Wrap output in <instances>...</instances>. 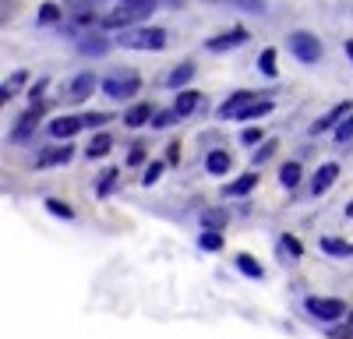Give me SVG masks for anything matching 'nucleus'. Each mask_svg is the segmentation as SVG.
Listing matches in <instances>:
<instances>
[{"label":"nucleus","mask_w":353,"mask_h":339,"mask_svg":"<svg viewBox=\"0 0 353 339\" xmlns=\"http://www.w3.org/2000/svg\"><path fill=\"white\" fill-rule=\"evenodd\" d=\"M117 43H121L124 50H163L166 46V28L159 25H134V28H124L121 36H117Z\"/></svg>","instance_id":"nucleus-1"},{"label":"nucleus","mask_w":353,"mask_h":339,"mask_svg":"<svg viewBox=\"0 0 353 339\" xmlns=\"http://www.w3.org/2000/svg\"><path fill=\"white\" fill-rule=\"evenodd\" d=\"M156 8H141V4H117L110 14H103V28H121V32H124V28H134V21H145V18H149Z\"/></svg>","instance_id":"nucleus-2"},{"label":"nucleus","mask_w":353,"mask_h":339,"mask_svg":"<svg viewBox=\"0 0 353 339\" xmlns=\"http://www.w3.org/2000/svg\"><path fill=\"white\" fill-rule=\"evenodd\" d=\"M286 46H290V53L297 56L301 64H318L321 61V39L314 32H290Z\"/></svg>","instance_id":"nucleus-3"},{"label":"nucleus","mask_w":353,"mask_h":339,"mask_svg":"<svg viewBox=\"0 0 353 339\" xmlns=\"http://www.w3.org/2000/svg\"><path fill=\"white\" fill-rule=\"evenodd\" d=\"M138 89H141V78L134 71H117V74L103 78V92L110 99H131Z\"/></svg>","instance_id":"nucleus-4"},{"label":"nucleus","mask_w":353,"mask_h":339,"mask_svg":"<svg viewBox=\"0 0 353 339\" xmlns=\"http://www.w3.org/2000/svg\"><path fill=\"white\" fill-rule=\"evenodd\" d=\"M307 315H314L318 322H336L346 315V300L339 297H307Z\"/></svg>","instance_id":"nucleus-5"},{"label":"nucleus","mask_w":353,"mask_h":339,"mask_svg":"<svg viewBox=\"0 0 353 339\" xmlns=\"http://www.w3.org/2000/svg\"><path fill=\"white\" fill-rule=\"evenodd\" d=\"M43 113H46L43 103H36L32 110H25V113H21L18 124H14V131H11V141H14V145H25V141L36 134V127H39V121H43Z\"/></svg>","instance_id":"nucleus-6"},{"label":"nucleus","mask_w":353,"mask_h":339,"mask_svg":"<svg viewBox=\"0 0 353 339\" xmlns=\"http://www.w3.org/2000/svg\"><path fill=\"white\" fill-rule=\"evenodd\" d=\"M96 89H103V81H99L92 71H81V74H74V78H71L68 92H64V99H71V103H85V99L92 96Z\"/></svg>","instance_id":"nucleus-7"},{"label":"nucleus","mask_w":353,"mask_h":339,"mask_svg":"<svg viewBox=\"0 0 353 339\" xmlns=\"http://www.w3.org/2000/svg\"><path fill=\"white\" fill-rule=\"evenodd\" d=\"M71 159H74V145H71V141H61V145H46V149H39L36 166H39V170H50V166H68Z\"/></svg>","instance_id":"nucleus-8"},{"label":"nucleus","mask_w":353,"mask_h":339,"mask_svg":"<svg viewBox=\"0 0 353 339\" xmlns=\"http://www.w3.org/2000/svg\"><path fill=\"white\" fill-rule=\"evenodd\" d=\"M350 113H353V103H350V99H346V103H336V106L325 113V117H318V121L311 124V134H325L329 127L336 131V127H339V124L350 117Z\"/></svg>","instance_id":"nucleus-9"},{"label":"nucleus","mask_w":353,"mask_h":339,"mask_svg":"<svg viewBox=\"0 0 353 339\" xmlns=\"http://www.w3.org/2000/svg\"><path fill=\"white\" fill-rule=\"evenodd\" d=\"M244 43H248V28H230V32H223V36L205 39V50L209 53H226V50H237Z\"/></svg>","instance_id":"nucleus-10"},{"label":"nucleus","mask_w":353,"mask_h":339,"mask_svg":"<svg viewBox=\"0 0 353 339\" xmlns=\"http://www.w3.org/2000/svg\"><path fill=\"white\" fill-rule=\"evenodd\" d=\"M336 181H339V163H321V166L314 170V177H311V194H314V198L325 194Z\"/></svg>","instance_id":"nucleus-11"},{"label":"nucleus","mask_w":353,"mask_h":339,"mask_svg":"<svg viewBox=\"0 0 353 339\" xmlns=\"http://www.w3.org/2000/svg\"><path fill=\"white\" fill-rule=\"evenodd\" d=\"M254 99H258L254 92H233V96L223 99V106L216 110V117H219V121H237V113H241L248 103H254Z\"/></svg>","instance_id":"nucleus-12"},{"label":"nucleus","mask_w":353,"mask_h":339,"mask_svg":"<svg viewBox=\"0 0 353 339\" xmlns=\"http://www.w3.org/2000/svg\"><path fill=\"white\" fill-rule=\"evenodd\" d=\"M81 127H85L81 117H57V121H50V134H53L57 141H71Z\"/></svg>","instance_id":"nucleus-13"},{"label":"nucleus","mask_w":353,"mask_h":339,"mask_svg":"<svg viewBox=\"0 0 353 339\" xmlns=\"http://www.w3.org/2000/svg\"><path fill=\"white\" fill-rule=\"evenodd\" d=\"M110 50V43H106V36H99V32H85L81 39H78V53L81 56H103Z\"/></svg>","instance_id":"nucleus-14"},{"label":"nucleus","mask_w":353,"mask_h":339,"mask_svg":"<svg viewBox=\"0 0 353 339\" xmlns=\"http://www.w3.org/2000/svg\"><path fill=\"white\" fill-rule=\"evenodd\" d=\"M254 187H258V174H241L233 184L223 187V198H248Z\"/></svg>","instance_id":"nucleus-15"},{"label":"nucleus","mask_w":353,"mask_h":339,"mask_svg":"<svg viewBox=\"0 0 353 339\" xmlns=\"http://www.w3.org/2000/svg\"><path fill=\"white\" fill-rule=\"evenodd\" d=\"M201 106V92H194V89H184V92H176V103H173V110H176V117H191V113Z\"/></svg>","instance_id":"nucleus-16"},{"label":"nucleus","mask_w":353,"mask_h":339,"mask_svg":"<svg viewBox=\"0 0 353 339\" xmlns=\"http://www.w3.org/2000/svg\"><path fill=\"white\" fill-rule=\"evenodd\" d=\"M230 166H233V159H230V152H226V149H212V152H205V170H209V174L223 177V174H230Z\"/></svg>","instance_id":"nucleus-17"},{"label":"nucleus","mask_w":353,"mask_h":339,"mask_svg":"<svg viewBox=\"0 0 353 339\" xmlns=\"http://www.w3.org/2000/svg\"><path fill=\"white\" fill-rule=\"evenodd\" d=\"M318 247L329 254V258H353V244L350 240H339V237H321Z\"/></svg>","instance_id":"nucleus-18"},{"label":"nucleus","mask_w":353,"mask_h":339,"mask_svg":"<svg viewBox=\"0 0 353 339\" xmlns=\"http://www.w3.org/2000/svg\"><path fill=\"white\" fill-rule=\"evenodd\" d=\"M152 117H156L152 103H138V106H131V110L124 113V124H128V127H141V124H152Z\"/></svg>","instance_id":"nucleus-19"},{"label":"nucleus","mask_w":353,"mask_h":339,"mask_svg":"<svg viewBox=\"0 0 353 339\" xmlns=\"http://www.w3.org/2000/svg\"><path fill=\"white\" fill-rule=\"evenodd\" d=\"M191 78H194V64H191V61H184V64H176V68L166 74V89H173V92H176V89H184V85H188Z\"/></svg>","instance_id":"nucleus-20"},{"label":"nucleus","mask_w":353,"mask_h":339,"mask_svg":"<svg viewBox=\"0 0 353 339\" xmlns=\"http://www.w3.org/2000/svg\"><path fill=\"white\" fill-rule=\"evenodd\" d=\"M301 177H304V166H301V163H293V159H290V163H283V166H279V184H283L286 191L297 187V184H301Z\"/></svg>","instance_id":"nucleus-21"},{"label":"nucleus","mask_w":353,"mask_h":339,"mask_svg":"<svg viewBox=\"0 0 353 339\" xmlns=\"http://www.w3.org/2000/svg\"><path fill=\"white\" fill-rule=\"evenodd\" d=\"M269 113H272V99H254L237 113V121H258V117H269Z\"/></svg>","instance_id":"nucleus-22"},{"label":"nucleus","mask_w":353,"mask_h":339,"mask_svg":"<svg viewBox=\"0 0 353 339\" xmlns=\"http://www.w3.org/2000/svg\"><path fill=\"white\" fill-rule=\"evenodd\" d=\"M226 223H230V212L226 209H205L201 212V230H216L219 234Z\"/></svg>","instance_id":"nucleus-23"},{"label":"nucleus","mask_w":353,"mask_h":339,"mask_svg":"<svg viewBox=\"0 0 353 339\" xmlns=\"http://www.w3.org/2000/svg\"><path fill=\"white\" fill-rule=\"evenodd\" d=\"M110 149H113V138H110V134H96L92 141H88L85 156H88V159H103V156H106Z\"/></svg>","instance_id":"nucleus-24"},{"label":"nucleus","mask_w":353,"mask_h":339,"mask_svg":"<svg viewBox=\"0 0 353 339\" xmlns=\"http://www.w3.org/2000/svg\"><path fill=\"white\" fill-rule=\"evenodd\" d=\"M117 177H121V170H117V166L103 170V177H99V184H96V198H110L113 187H117Z\"/></svg>","instance_id":"nucleus-25"},{"label":"nucleus","mask_w":353,"mask_h":339,"mask_svg":"<svg viewBox=\"0 0 353 339\" xmlns=\"http://www.w3.org/2000/svg\"><path fill=\"white\" fill-rule=\"evenodd\" d=\"M25 81H28V71H14V74L4 81V85H0V103H8V99H11V96L21 89Z\"/></svg>","instance_id":"nucleus-26"},{"label":"nucleus","mask_w":353,"mask_h":339,"mask_svg":"<svg viewBox=\"0 0 353 339\" xmlns=\"http://www.w3.org/2000/svg\"><path fill=\"white\" fill-rule=\"evenodd\" d=\"M237 269H241L248 279H261V276H265V269H261V262L254 258V254H237Z\"/></svg>","instance_id":"nucleus-27"},{"label":"nucleus","mask_w":353,"mask_h":339,"mask_svg":"<svg viewBox=\"0 0 353 339\" xmlns=\"http://www.w3.org/2000/svg\"><path fill=\"white\" fill-rule=\"evenodd\" d=\"M198 247H201V251H209V254L223 251V234H216V230H201V237H198Z\"/></svg>","instance_id":"nucleus-28"},{"label":"nucleus","mask_w":353,"mask_h":339,"mask_svg":"<svg viewBox=\"0 0 353 339\" xmlns=\"http://www.w3.org/2000/svg\"><path fill=\"white\" fill-rule=\"evenodd\" d=\"M46 212L57 219H74V209L68 202H61V198H46Z\"/></svg>","instance_id":"nucleus-29"},{"label":"nucleus","mask_w":353,"mask_h":339,"mask_svg":"<svg viewBox=\"0 0 353 339\" xmlns=\"http://www.w3.org/2000/svg\"><path fill=\"white\" fill-rule=\"evenodd\" d=\"M258 71L265 74V78H276V50L269 46V50H261V56H258Z\"/></svg>","instance_id":"nucleus-30"},{"label":"nucleus","mask_w":353,"mask_h":339,"mask_svg":"<svg viewBox=\"0 0 353 339\" xmlns=\"http://www.w3.org/2000/svg\"><path fill=\"white\" fill-rule=\"evenodd\" d=\"M279 247H283V254H290V258H301V254H304L301 240L293 237V234H283V237H279Z\"/></svg>","instance_id":"nucleus-31"},{"label":"nucleus","mask_w":353,"mask_h":339,"mask_svg":"<svg viewBox=\"0 0 353 339\" xmlns=\"http://www.w3.org/2000/svg\"><path fill=\"white\" fill-rule=\"evenodd\" d=\"M332 138H336V145H350V141H353V113H350V117L336 127V134H332Z\"/></svg>","instance_id":"nucleus-32"},{"label":"nucleus","mask_w":353,"mask_h":339,"mask_svg":"<svg viewBox=\"0 0 353 339\" xmlns=\"http://www.w3.org/2000/svg\"><path fill=\"white\" fill-rule=\"evenodd\" d=\"M53 21H61V8H57V4H43L39 8V25H53Z\"/></svg>","instance_id":"nucleus-33"},{"label":"nucleus","mask_w":353,"mask_h":339,"mask_svg":"<svg viewBox=\"0 0 353 339\" xmlns=\"http://www.w3.org/2000/svg\"><path fill=\"white\" fill-rule=\"evenodd\" d=\"M233 8H241V11H248V14H261L265 11V0H230Z\"/></svg>","instance_id":"nucleus-34"},{"label":"nucleus","mask_w":353,"mask_h":339,"mask_svg":"<svg viewBox=\"0 0 353 339\" xmlns=\"http://www.w3.org/2000/svg\"><path fill=\"white\" fill-rule=\"evenodd\" d=\"M173 121H181V117H176V110H156V117H152V127H170Z\"/></svg>","instance_id":"nucleus-35"},{"label":"nucleus","mask_w":353,"mask_h":339,"mask_svg":"<svg viewBox=\"0 0 353 339\" xmlns=\"http://www.w3.org/2000/svg\"><path fill=\"white\" fill-rule=\"evenodd\" d=\"M163 166H166V163H152V166H149V170H145V174H141V184H145V187H152V184H156V181L163 177Z\"/></svg>","instance_id":"nucleus-36"},{"label":"nucleus","mask_w":353,"mask_h":339,"mask_svg":"<svg viewBox=\"0 0 353 339\" xmlns=\"http://www.w3.org/2000/svg\"><path fill=\"white\" fill-rule=\"evenodd\" d=\"M276 149H279V145H276V138H269V141H265V145L254 152V159H251V163H265V159H272V156H276Z\"/></svg>","instance_id":"nucleus-37"},{"label":"nucleus","mask_w":353,"mask_h":339,"mask_svg":"<svg viewBox=\"0 0 353 339\" xmlns=\"http://www.w3.org/2000/svg\"><path fill=\"white\" fill-rule=\"evenodd\" d=\"M81 121H85V127H103L110 121V113H81Z\"/></svg>","instance_id":"nucleus-38"},{"label":"nucleus","mask_w":353,"mask_h":339,"mask_svg":"<svg viewBox=\"0 0 353 339\" xmlns=\"http://www.w3.org/2000/svg\"><path fill=\"white\" fill-rule=\"evenodd\" d=\"M261 138H265V131H261V127H244V134H241L244 145H258Z\"/></svg>","instance_id":"nucleus-39"},{"label":"nucleus","mask_w":353,"mask_h":339,"mask_svg":"<svg viewBox=\"0 0 353 339\" xmlns=\"http://www.w3.org/2000/svg\"><path fill=\"white\" fill-rule=\"evenodd\" d=\"M46 85H50V78H39L36 85H32V89H28V99H32V106L43 99V92H46Z\"/></svg>","instance_id":"nucleus-40"},{"label":"nucleus","mask_w":353,"mask_h":339,"mask_svg":"<svg viewBox=\"0 0 353 339\" xmlns=\"http://www.w3.org/2000/svg\"><path fill=\"white\" fill-rule=\"evenodd\" d=\"M145 163V145L138 141V145H131V152H128V166H141Z\"/></svg>","instance_id":"nucleus-41"},{"label":"nucleus","mask_w":353,"mask_h":339,"mask_svg":"<svg viewBox=\"0 0 353 339\" xmlns=\"http://www.w3.org/2000/svg\"><path fill=\"white\" fill-rule=\"evenodd\" d=\"M176 159H181V145L170 141V145H166V166H176Z\"/></svg>","instance_id":"nucleus-42"},{"label":"nucleus","mask_w":353,"mask_h":339,"mask_svg":"<svg viewBox=\"0 0 353 339\" xmlns=\"http://www.w3.org/2000/svg\"><path fill=\"white\" fill-rule=\"evenodd\" d=\"M121 4H141V8H156L159 0H121Z\"/></svg>","instance_id":"nucleus-43"},{"label":"nucleus","mask_w":353,"mask_h":339,"mask_svg":"<svg viewBox=\"0 0 353 339\" xmlns=\"http://www.w3.org/2000/svg\"><path fill=\"white\" fill-rule=\"evenodd\" d=\"M159 4H166V8H184V0H159Z\"/></svg>","instance_id":"nucleus-44"},{"label":"nucleus","mask_w":353,"mask_h":339,"mask_svg":"<svg viewBox=\"0 0 353 339\" xmlns=\"http://www.w3.org/2000/svg\"><path fill=\"white\" fill-rule=\"evenodd\" d=\"M346 219H353V202H350V205H346Z\"/></svg>","instance_id":"nucleus-45"},{"label":"nucleus","mask_w":353,"mask_h":339,"mask_svg":"<svg viewBox=\"0 0 353 339\" xmlns=\"http://www.w3.org/2000/svg\"><path fill=\"white\" fill-rule=\"evenodd\" d=\"M350 325H353V311H350Z\"/></svg>","instance_id":"nucleus-46"}]
</instances>
